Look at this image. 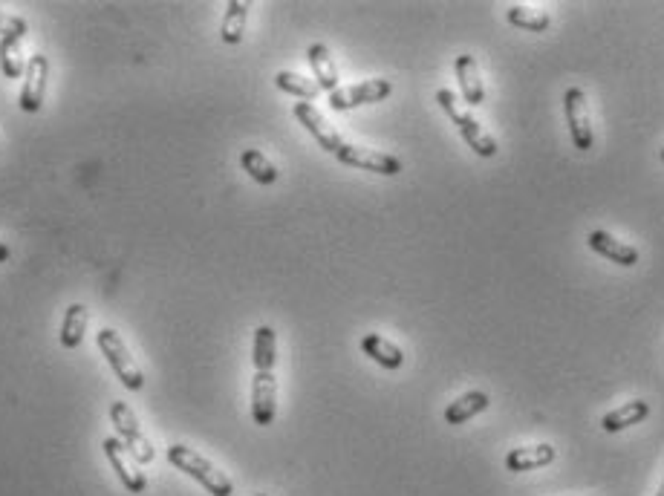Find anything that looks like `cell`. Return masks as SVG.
<instances>
[{
	"label": "cell",
	"mask_w": 664,
	"mask_h": 496,
	"mask_svg": "<svg viewBox=\"0 0 664 496\" xmlns=\"http://www.w3.org/2000/svg\"><path fill=\"white\" fill-rule=\"evenodd\" d=\"M168 462L182 471L185 476H191L194 482H200L205 491L211 496H231L234 494V485L223 471H217L205 456H200L197 450L185 445H171L168 447Z\"/></svg>",
	"instance_id": "cell-1"
},
{
	"label": "cell",
	"mask_w": 664,
	"mask_h": 496,
	"mask_svg": "<svg viewBox=\"0 0 664 496\" xmlns=\"http://www.w3.org/2000/svg\"><path fill=\"white\" fill-rule=\"evenodd\" d=\"M436 101H439V107L445 110V116L457 124V130H460V136L465 139V145L474 150L477 156L491 159V156L497 153V142L491 139V133H488L486 127L477 122L468 110H462L460 99H457L451 90H439V93H436Z\"/></svg>",
	"instance_id": "cell-2"
},
{
	"label": "cell",
	"mask_w": 664,
	"mask_h": 496,
	"mask_svg": "<svg viewBox=\"0 0 664 496\" xmlns=\"http://www.w3.org/2000/svg\"><path fill=\"white\" fill-rule=\"evenodd\" d=\"M96 344H99L102 355L107 358V364L116 372V378H119L128 390H142L145 375H142V367L136 364V358L130 355V349L128 344L122 341V335H119L116 329L104 326V329H99V335H96Z\"/></svg>",
	"instance_id": "cell-3"
},
{
	"label": "cell",
	"mask_w": 664,
	"mask_h": 496,
	"mask_svg": "<svg viewBox=\"0 0 664 496\" xmlns=\"http://www.w3.org/2000/svg\"><path fill=\"white\" fill-rule=\"evenodd\" d=\"M110 422L116 427L122 445L128 447L133 462H139V465H151V462H154V447L145 439V433L139 430V422H136L133 410H130L125 401H113V407H110Z\"/></svg>",
	"instance_id": "cell-4"
},
{
	"label": "cell",
	"mask_w": 664,
	"mask_h": 496,
	"mask_svg": "<svg viewBox=\"0 0 664 496\" xmlns=\"http://www.w3.org/2000/svg\"><path fill=\"white\" fill-rule=\"evenodd\" d=\"M563 113H566V124H569V136L572 145L578 150H592L595 145V133H592V119H589L587 93L581 87H569L563 96Z\"/></svg>",
	"instance_id": "cell-5"
},
{
	"label": "cell",
	"mask_w": 664,
	"mask_h": 496,
	"mask_svg": "<svg viewBox=\"0 0 664 496\" xmlns=\"http://www.w3.org/2000/svg\"><path fill=\"white\" fill-rule=\"evenodd\" d=\"M393 93V84L387 78H367L361 84H350V87H338L335 93H330V107L332 110H353L361 104H376L384 101Z\"/></svg>",
	"instance_id": "cell-6"
},
{
	"label": "cell",
	"mask_w": 664,
	"mask_h": 496,
	"mask_svg": "<svg viewBox=\"0 0 664 496\" xmlns=\"http://www.w3.org/2000/svg\"><path fill=\"white\" fill-rule=\"evenodd\" d=\"M335 159L341 165H350V168H361V171H373V174L382 176H396L402 174V162L390 153H382V150L373 148H361V145H347L335 153Z\"/></svg>",
	"instance_id": "cell-7"
},
{
	"label": "cell",
	"mask_w": 664,
	"mask_h": 496,
	"mask_svg": "<svg viewBox=\"0 0 664 496\" xmlns=\"http://www.w3.org/2000/svg\"><path fill=\"white\" fill-rule=\"evenodd\" d=\"M47 78H50V61L47 55H32L26 61L24 90H21V110L26 113H38L44 107V93H47Z\"/></svg>",
	"instance_id": "cell-8"
},
{
	"label": "cell",
	"mask_w": 664,
	"mask_h": 496,
	"mask_svg": "<svg viewBox=\"0 0 664 496\" xmlns=\"http://www.w3.org/2000/svg\"><path fill=\"white\" fill-rule=\"evenodd\" d=\"M104 456H107V462H110V468L116 471L119 476V482L128 488L130 494H145L148 491V479H145V473L136 471L133 465H130V456L128 447L122 445V439H104L102 442Z\"/></svg>",
	"instance_id": "cell-9"
},
{
	"label": "cell",
	"mask_w": 664,
	"mask_h": 496,
	"mask_svg": "<svg viewBox=\"0 0 664 496\" xmlns=\"http://www.w3.org/2000/svg\"><path fill=\"white\" fill-rule=\"evenodd\" d=\"M292 113H295V119H298V122L304 124V130H307L309 136H312V139H315L321 148L327 150V153L335 156L338 150L344 148V139H341V136L332 130L330 122L321 116V110H318L315 104H309V101H298Z\"/></svg>",
	"instance_id": "cell-10"
},
{
	"label": "cell",
	"mask_w": 664,
	"mask_h": 496,
	"mask_svg": "<svg viewBox=\"0 0 664 496\" xmlns=\"http://www.w3.org/2000/svg\"><path fill=\"white\" fill-rule=\"evenodd\" d=\"M278 416V381L275 372H255L252 381V419L260 427H269Z\"/></svg>",
	"instance_id": "cell-11"
},
{
	"label": "cell",
	"mask_w": 664,
	"mask_h": 496,
	"mask_svg": "<svg viewBox=\"0 0 664 496\" xmlns=\"http://www.w3.org/2000/svg\"><path fill=\"white\" fill-rule=\"evenodd\" d=\"M589 248H592L595 254H601V257L618 263V266H627V269L639 263V248L624 243V240H615L613 234H607V231H592V234H589Z\"/></svg>",
	"instance_id": "cell-12"
},
{
	"label": "cell",
	"mask_w": 664,
	"mask_h": 496,
	"mask_svg": "<svg viewBox=\"0 0 664 496\" xmlns=\"http://www.w3.org/2000/svg\"><path fill=\"white\" fill-rule=\"evenodd\" d=\"M454 70H457V81H460L462 87V99L468 101V104H474V107L483 104V101H486V84H483V78H480L477 58H474V55H457Z\"/></svg>",
	"instance_id": "cell-13"
},
{
	"label": "cell",
	"mask_w": 664,
	"mask_h": 496,
	"mask_svg": "<svg viewBox=\"0 0 664 496\" xmlns=\"http://www.w3.org/2000/svg\"><path fill=\"white\" fill-rule=\"evenodd\" d=\"M555 447L552 445H532V447H514L506 453V468L511 473H526L537 471V468H546L555 462Z\"/></svg>",
	"instance_id": "cell-14"
},
{
	"label": "cell",
	"mask_w": 664,
	"mask_h": 496,
	"mask_svg": "<svg viewBox=\"0 0 664 496\" xmlns=\"http://www.w3.org/2000/svg\"><path fill=\"white\" fill-rule=\"evenodd\" d=\"M650 416V404L647 401H624L621 407H615L610 410L604 419H601V430H607V433H621V430H627V427H633V424H641L644 419Z\"/></svg>",
	"instance_id": "cell-15"
},
{
	"label": "cell",
	"mask_w": 664,
	"mask_h": 496,
	"mask_svg": "<svg viewBox=\"0 0 664 496\" xmlns=\"http://www.w3.org/2000/svg\"><path fill=\"white\" fill-rule=\"evenodd\" d=\"M361 349H364V355H370L384 370H399V367L405 364V352L396 347L393 341L376 335V332H370V335L361 338Z\"/></svg>",
	"instance_id": "cell-16"
},
{
	"label": "cell",
	"mask_w": 664,
	"mask_h": 496,
	"mask_svg": "<svg viewBox=\"0 0 664 496\" xmlns=\"http://www.w3.org/2000/svg\"><path fill=\"white\" fill-rule=\"evenodd\" d=\"M488 404H491V398L483 390H471V393H465L457 401H451L448 407H445V422L448 424H465L471 422L474 416H480V413H486Z\"/></svg>",
	"instance_id": "cell-17"
},
{
	"label": "cell",
	"mask_w": 664,
	"mask_h": 496,
	"mask_svg": "<svg viewBox=\"0 0 664 496\" xmlns=\"http://www.w3.org/2000/svg\"><path fill=\"white\" fill-rule=\"evenodd\" d=\"M309 64H312V73H315V84L327 93H335L338 90V67L332 61L330 50L324 44H312L307 50Z\"/></svg>",
	"instance_id": "cell-18"
},
{
	"label": "cell",
	"mask_w": 664,
	"mask_h": 496,
	"mask_svg": "<svg viewBox=\"0 0 664 496\" xmlns=\"http://www.w3.org/2000/svg\"><path fill=\"white\" fill-rule=\"evenodd\" d=\"M252 361L257 372H272L278 361V338L272 326H257L255 329V347H252Z\"/></svg>",
	"instance_id": "cell-19"
},
{
	"label": "cell",
	"mask_w": 664,
	"mask_h": 496,
	"mask_svg": "<svg viewBox=\"0 0 664 496\" xmlns=\"http://www.w3.org/2000/svg\"><path fill=\"white\" fill-rule=\"evenodd\" d=\"M87 321H90V315H87V306L84 303H73L70 309H67V315H64V321H61V347L64 349H76L81 341H84V332H87Z\"/></svg>",
	"instance_id": "cell-20"
},
{
	"label": "cell",
	"mask_w": 664,
	"mask_h": 496,
	"mask_svg": "<svg viewBox=\"0 0 664 496\" xmlns=\"http://www.w3.org/2000/svg\"><path fill=\"white\" fill-rule=\"evenodd\" d=\"M246 21H249V3L243 0H231L226 6V15H223V29H220V38L223 44H240L243 35H246Z\"/></svg>",
	"instance_id": "cell-21"
},
{
	"label": "cell",
	"mask_w": 664,
	"mask_h": 496,
	"mask_svg": "<svg viewBox=\"0 0 664 496\" xmlns=\"http://www.w3.org/2000/svg\"><path fill=\"white\" fill-rule=\"evenodd\" d=\"M506 18L511 26L517 29H529V32H543L552 26V15L537 9V6H526V3H511L506 9Z\"/></svg>",
	"instance_id": "cell-22"
},
{
	"label": "cell",
	"mask_w": 664,
	"mask_h": 496,
	"mask_svg": "<svg viewBox=\"0 0 664 496\" xmlns=\"http://www.w3.org/2000/svg\"><path fill=\"white\" fill-rule=\"evenodd\" d=\"M240 165L243 171L252 176L260 185H275L278 182V168L266 159V153H260L257 148H246L240 153Z\"/></svg>",
	"instance_id": "cell-23"
},
{
	"label": "cell",
	"mask_w": 664,
	"mask_h": 496,
	"mask_svg": "<svg viewBox=\"0 0 664 496\" xmlns=\"http://www.w3.org/2000/svg\"><path fill=\"white\" fill-rule=\"evenodd\" d=\"M275 84H278V90H283V93H289V96H295V99L301 101H315L321 96V87H318L312 78L289 73V70H281V73L275 75Z\"/></svg>",
	"instance_id": "cell-24"
},
{
	"label": "cell",
	"mask_w": 664,
	"mask_h": 496,
	"mask_svg": "<svg viewBox=\"0 0 664 496\" xmlns=\"http://www.w3.org/2000/svg\"><path fill=\"white\" fill-rule=\"evenodd\" d=\"M0 70L6 78H21L26 73L24 52L18 38H0Z\"/></svg>",
	"instance_id": "cell-25"
},
{
	"label": "cell",
	"mask_w": 664,
	"mask_h": 496,
	"mask_svg": "<svg viewBox=\"0 0 664 496\" xmlns=\"http://www.w3.org/2000/svg\"><path fill=\"white\" fill-rule=\"evenodd\" d=\"M26 32H29V26H26L24 18H15V15H3L0 12V38H24Z\"/></svg>",
	"instance_id": "cell-26"
},
{
	"label": "cell",
	"mask_w": 664,
	"mask_h": 496,
	"mask_svg": "<svg viewBox=\"0 0 664 496\" xmlns=\"http://www.w3.org/2000/svg\"><path fill=\"white\" fill-rule=\"evenodd\" d=\"M9 254H12L9 246H6V243H0V263H6V260H9Z\"/></svg>",
	"instance_id": "cell-27"
},
{
	"label": "cell",
	"mask_w": 664,
	"mask_h": 496,
	"mask_svg": "<svg viewBox=\"0 0 664 496\" xmlns=\"http://www.w3.org/2000/svg\"><path fill=\"white\" fill-rule=\"evenodd\" d=\"M656 496H664V479H662V488H659V494Z\"/></svg>",
	"instance_id": "cell-28"
},
{
	"label": "cell",
	"mask_w": 664,
	"mask_h": 496,
	"mask_svg": "<svg viewBox=\"0 0 664 496\" xmlns=\"http://www.w3.org/2000/svg\"><path fill=\"white\" fill-rule=\"evenodd\" d=\"M662 162H664V150H662Z\"/></svg>",
	"instance_id": "cell-29"
},
{
	"label": "cell",
	"mask_w": 664,
	"mask_h": 496,
	"mask_svg": "<svg viewBox=\"0 0 664 496\" xmlns=\"http://www.w3.org/2000/svg\"><path fill=\"white\" fill-rule=\"evenodd\" d=\"M257 496H269V494H257Z\"/></svg>",
	"instance_id": "cell-30"
}]
</instances>
